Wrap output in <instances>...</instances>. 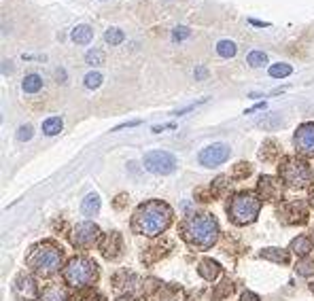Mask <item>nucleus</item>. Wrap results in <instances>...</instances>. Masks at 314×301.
I'll return each instance as SVG.
<instances>
[{
  "mask_svg": "<svg viewBox=\"0 0 314 301\" xmlns=\"http://www.w3.org/2000/svg\"><path fill=\"white\" fill-rule=\"evenodd\" d=\"M40 301H70L68 290L62 286H47L40 295Z\"/></svg>",
  "mask_w": 314,
  "mask_h": 301,
  "instance_id": "a211bd4d",
  "label": "nucleus"
},
{
  "mask_svg": "<svg viewBox=\"0 0 314 301\" xmlns=\"http://www.w3.org/2000/svg\"><path fill=\"white\" fill-rule=\"evenodd\" d=\"M198 272L200 276L208 280V282H212V280H217L219 274H221V265L217 261H212V259H202L200 265H198Z\"/></svg>",
  "mask_w": 314,
  "mask_h": 301,
  "instance_id": "2eb2a0df",
  "label": "nucleus"
},
{
  "mask_svg": "<svg viewBox=\"0 0 314 301\" xmlns=\"http://www.w3.org/2000/svg\"><path fill=\"white\" fill-rule=\"evenodd\" d=\"M136 126H140V121H138V119H136V121H128V123H121V126L113 128V132H119V130H123V128H136Z\"/></svg>",
  "mask_w": 314,
  "mask_h": 301,
  "instance_id": "58836bf2",
  "label": "nucleus"
},
{
  "mask_svg": "<svg viewBox=\"0 0 314 301\" xmlns=\"http://www.w3.org/2000/svg\"><path fill=\"white\" fill-rule=\"evenodd\" d=\"M310 290H312V293H314V284H310Z\"/></svg>",
  "mask_w": 314,
  "mask_h": 301,
  "instance_id": "de8ad7c7",
  "label": "nucleus"
},
{
  "mask_svg": "<svg viewBox=\"0 0 314 301\" xmlns=\"http://www.w3.org/2000/svg\"><path fill=\"white\" fill-rule=\"evenodd\" d=\"M310 204L314 206V187H312V191H310Z\"/></svg>",
  "mask_w": 314,
  "mask_h": 301,
  "instance_id": "49530a36",
  "label": "nucleus"
},
{
  "mask_svg": "<svg viewBox=\"0 0 314 301\" xmlns=\"http://www.w3.org/2000/svg\"><path fill=\"white\" fill-rule=\"evenodd\" d=\"M257 126H261L263 130H274V128L282 126V119H280L278 112H270V115H266V119H261Z\"/></svg>",
  "mask_w": 314,
  "mask_h": 301,
  "instance_id": "bb28decb",
  "label": "nucleus"
},
{
  "mask_svg": "<svg viewBox=\"0 0 314 301\" xmlns=\"http://www.w3.org/2000/svg\"><path fill=\"white\" fill-rule=\"evenodd\" d=\"M278 174L280 180L287 183V187H291V189H306L314 178L310 163L297 157V155H285L278 163Z\"/></svg>",
  "mask_w": 314,
  "mask_h": 301,
  "instance_id": "39448f33",
  "label": "nucleus"
},
{
  "mask_svg": "<svg viewBox=\"0 0 314 301\" xmlns=\"http://www.w3.org/2000/svg\"><path fill=\"white\" fill-rule=\"evenodd\" d=\"M293 72V68L289 64H274V66H270V77H274V79H285L289 77Z\"/></svg>",
  "mask_w": 314,
  "mask_h": 301,
  "instance_id": "c756f323",
  "label": "nucleus"
},
{
  "mask_svg": "<svg viewBox=\"0 0 314 301\" xmlns=\"http://www.w3.org/2000/svg\"><path fill=\"white\" fill-rule=\"evenodd\" d=\"M180 235L189 246L208 251L219 240V223L212 214H191L180 223Z\"/></svg>",
  "mask_w": 314,
  "mask_h": 301,
  "instance_id": "f03ea898",
  "label": "nucleus"
},
{
  "mask_svg": "<svg viewBox=\"0 0 314 301\" xmlns=\"http://www.w3.org/2000/svg\"><path fill=\"white\" fill-rule=\"evenodd\" d=\"M208 77V70L204 68V66H200V68H196V79L198 81H204Z\"/></svg>",
  "mask_w": 314,
  "mask_h": 301,
  "instance_id": "ea45409f",
  "label": "nucleus"
},
{
  "mask_svg": "<svg viewBox=\"0 0 314 301\" xmlns=\"http://www.w3.org/2000/svg\"><path fill=\"white\" fill-rule=\"evenodd\" d=\"M62 259H64L62 248L55 242L47 240V242L32 246V251L26 257V265L32 269L38 278H51L53 274L59 272V267H62Z\"/></svg>",
  "mask_w": 314,
  "mask_h": 301,
  "instance_id": "7ed1b4c3",
  "label": "nucleus"
},
{
  "mask_svg": "<svg viewBox=\"0 0 314 301\" xmlns=\"http://www.w3.org/2000/svg\"><path fill=\"white\" fill-rule=\"evenodd\" d=\"M117 301H134V297H130V295H128V297H119Z\"/></svg>",
  "mask_w": 314,
  "mask_h": 301,
  "instance_id": "a18cd8bd",
  "label": "nucleus"
},
{
  "mask_svg": "<svg viewBox=\"0 0 314 301\" xmlns=\"http://www.w3.org/2000/svg\"><path fill=\"white\" fill-rule=\"evenodd\" d=\"M248 174H250V165H248V163H244V161L236 163V168H234V178H246Z\"/></svg>",
  "mask_w": 314,
  "mask_h": 301,
  "instance_id": "72a5a7b5",
  "label": "nucleus"
},
{
  "mask_svg": "<svg viewBox=\"0 0 314 301\" xmlns=\"http://www.w3.org/2000/svg\"><path fill=\"white\" fill-rule=\"evenodd\" d=\"M64 128V121L59 117H49L43 121V134L45 136H55V134H59Z\"/></svg>",
  "mask_w": 314,
  "mask_h": 301,
  "instance_id": "4be33fe9",
  "label": "nucleus"
},
{
  "mask_svg": "<svg viewBox=\"0 0 314 301\" xmlns=\"http://www.w3.org/2000/svg\"><path fill=\"white\" fill-rule=\"evenodd\" d=\"M172 216H174V212H172V208L166 202L149 200L136 208L134 216H132V229L140 235L155 237L170 227Z\"/></svg>",
  "mask_w": 314,
  "mask_h": 301,
  "instance_id": "f257e3e1",
  "label": "nucleus"
},
{
  "mask_svg": "<svg viewBox=\"0 0 314 301\" xmlns=\"http://www.w3.org/2000/svg\"><path fill=\"white\" fill-rule=\"evenodd\" d=\"M172 128H174V123H166V126H155V128H153V132H155V134H159V132H164V130H172Z\"/></svg>",
  "mask_w": 314,
  "mask_h": 301,
  "instance_id": "a19ab883",
  "label": "nucleus"
},
{
  "mask_svg": "<svg viewBox=\"0 0 314 301\" xmlns=\"http://www.w3.org/2000/svg\"><path fill=\"white\" fill-rule=\"evenodd\" d=\"M143 163H145V168L149 172L161 174V176H164V174H172V172L176 170V157L172 153H168V151H149L145 155Z\"/></svg>",
  "mask_w": 314,
  "mask_h": 301,
  "instance_id": "6e6552de",
  "label": "nucleus"
},
{
  "mask_svg": "<svg viewBox=\"0 0 314 301\" xmlns=\"http://www.w3.org/2000/svg\"><path fill=\"white\" fill-rule=\"evenodd\" d=\"M121 251H123V242H121V235L117 231L104 233L102 237H100V253H102V257L108 259V261L119 259Z\"/></svg>",
  "mask_w": 314,
  "mask_h": 301,
  "instance_id": "4468645a",
  "label": "nucleus"
},
{
  "mask_svg": "<svg viewBox=\"0 0 314 301\" xmlns=\"http://www.w3.org/2000/svg\"><path fill=\"white\" fill-rule=\"evenodd\" d=\"M75 301H104V297L94 293V290H87V293H81L79 297H75Z\"/></svg>",
  "mask_w": 314,
  "mask_h": 301,
  "instance_id": "c9c22d12",
  "label": "nucleus"
},
{
  "mask_svg": "<svg viewBox=\"0 0 314 301\" xmlns=\"http://www.w3.org/2000/svg\"><path fill=\"white\" fill-rule=\"evenodd\" d=\"M32 126H22V128H19L17 130V140L19 142H26V140H30V138H32Z\"/></svg>",
  "mask_w": 314,
  "mask_h": 301,
  "instance_id": "f704fd0d",
  "label": "nucleus"
},
{
  "mask_svg": "<svg viewBox=\"0 0 314 301\" xmlns=\"http://www.w3.org/2000/svg\"><path fill=\"white\" fill-rule=\"evenodd\" d=\"M246 64L253 68H259L263 64H268V55L263 53V51H250L248 57H246Z\"/></svg>",
  "mask_w": 314,
  "mask_h": 301,
  "instance_id": "c85d7f7f",
  "label": "nucleus"
},
{
  "mask_svg": "<svg viewBox=\"0 0 314 301\" xmlns=\"http://www.w3.org/2000/svg\"><path fill=\"white\" fill-rule=\"evenodd\" d=\"M104 40L110 45V47H115V45H121L125 40V34H123V30H119V28H108L106 32H104Z\"/></svg>",
  "mask_w": 314,
  "mask_h": 301,
  "instance_id": "393cba45",
  "label": "nucleus"
},
{
  "mask_svg": "<svg viewBox=\"0 0 314 301\" xmlns=\"http://www.w3.org/2000/svg\"><path fill=\"white\" fill-rule=\"evenodd\" d=\"M236 51H238V47H236L234 40H227V38H225V40H219V43H217V53H219L221 57H225V59L234 57Z\"/></svg>",
  "mask_w": 314,
  "mask_h": 301,
  "instance_id": "5701e85b",
  "label": "nucleus"
},
{
  "mask_svg": "<svg viewBox=\"0 0 314 301\" xmlns=\"http://www.w3.org/2000/svg\"><path fill=\"white\" fill-rule=\"evenodd\" d=\"M55 77H57V81H59V83H66V81H64V79H66V72H64V68H57Z\"/></svg>",
  "mask_w": 314,
  "mask_h": 301,
  "instance_id": "c03bdc74",
  "label": "nucleus"
},
{
  "mask_svg": "<svg viewBox=\"0 0 314 301\" xmlns=\"http://www.w3.org/2000/svg\"><path fill=\"white\" fill-rule=\"evenodd\" d=\"M187 36H191V30L187 28V26H178V28H174L172 30V40H185Z\"/></svg>",
  "mask_w": 314,
  "mask_h": 301,
  "instance_id": "473e14b6",
  "label": "nucleus"
},
{
  "mask_svg": "<svg viewBox=\"0 0 314 301\" xmlns=\"http://www.w3.org/2000/svg\"><path fill=\"white\" fill-rule=\"evenodd\" d=\"M231 293H234V284H231L229 280H225V282H221L219 290L215 293V299H223V297H227V295H231Z\"/></svg>",
  "mask_w": 314,
  "mask_h": 301,
  "instance_id": "2f4dec72",
  "label": "nucleus"
},
{
  "mask_svg": "<svg viewBox=\"0 0 314 301\" xmlns=\"http://www.w3.org/2000/svg\"><path fill=\"white\" fill-rule=\"evenodd\" d=\"M229 155H231L229 144H225V142H215V144H210V147H206V149L200 151L198 161H200V165H204V168H217V165L225 163V161L229 159Z\"/></svg>",
  "mask_w": 314,
  "mask_h": 301,
  "instance_id": "1a4fd4ad",
  "label": "nucleus"
},
{
  "mask_svg": "<svg viewBox=\"0 0 314 301\" xmlns=\"http://www.w3.org/2000/svg\"><path fill=\"white\" fill-rule=\"evenodd\" d=\"M98 278H100V269L96 261L87 257H73L64 267V280L79 290L94 286L98 282Z\"/></svg>",
  "mask_w": 314,
  "mask_h": 301,
  "instance_id": "423d86ee",
  "label": "nucleus"
},
{
  "mask_svg": "<svg viewBox=\"0 0 314 301\" xmlns=\"http://www.w3.org/2000/svg\"><path fill=\"white\" fill-rule=\"evenodd\" d=\"M85 64L87 66H102L104 64V53L100 49H92V51H87V55H85Z\"/></svg>",
  "mask_w": 314,
  "mask_h": 301,
  "instance_id": "cd10ccee",
  "label": "nucleus"
},
{
  "mask_svg": "<svg viewBox=\"0 0 314 301\" xmlns=\"http://www.w3.org/2000/svg\"><path fill=\"white\" fill-rule=\"evenodd\" d=\"M295 272L299 274V276H312L314 274V259L312 257H303L301 261H297V265H295Z\"/></svg>",
  "mask_w": 314,
  "mask_h": 301,
  "instance_id": "a878e982",
  "label": "nucleus"
},
{
  "mask_svg": "<svg viewBox=\"0 0 314 301\" xmlns=\"http://www.w3.org/2000/svg\"><path fill=\"white\" fill-rule=\"evenodd\" d=\"M22 87L26 93H36V91H40V87H43V79L38 75H28L22 83Z\"/></svg>",
  "mask_w": 314,
  "mask_h": 301,
  "instance_id": "b1692460",
  "label": "nucleus"
},
{
  "mask_svg": "<svg viewBox=\"0 0 314 301\" xmlns=\"http://www.w3.org/2000/svg\"><path fill=\"white\" fill-rule=\"evenodd\" d=\"M240 301H261V299H259V295L250 293V290H244V293H242V297H240Z\"/></svg>",
  "mask_w": 314,
  "mask_h": 301,
  "instance_id": "4c0bfd02",
  "label": "nucleus"
},
{
  "mask_svg": "<svg viewBox=\"0 0 314 301\" xmlns=\"http://www.w3.org/2000/svg\"><path fill=\"white\" fill-rule=\"evenodd\" d=\"M261 257L268 259V261H272V263H282V265L289 263V253L282 251V248H263Z\"/></svg>",
  "mask_w": 314,
  "mask_h": 301,
  "instance_id": "aec40b11",
  "label": "nucleus"
},
{
  "mask_svg": "<svg viewBox=\"0 0 314 301\" xmlns=\"http://www.w3.org/2000/svg\"><path fill=\"white\" fill-rule=\"evenodd\" d=\"M206 100H208V98H202L200 102H196V104H189V106H185V108H180V110H176V112H174V115H176V117H180V115H185V112H189V110H194L196 106H200V104H204V102H206Z\"/></svg>",
  "mask_w": 314,
  "mask_h": 301,
  "instance_id": "e433bc0d",
  "label": "nucleus"
},
{
  "mask_svg": "<svg viewBox=\"0 0 314 301\" xmlns=\"http://www.w3.org/2000/svg\"><path fill=\"white\" fill-rule=\"evenodd\" d=\"M289 251L293 253V255H297V257H308L310 255V251H312V242L308 240L306 235H299V237H295V240L291 242V248Z\"/></svg>",
  "mask_w": 314,
  "mask_h": 301,
  "instance_id": "f3484780",
  "label": "nucleus"
},
{
  "mask_svg": "<svg viewBox=\"0 0 314 301\" xmlns=\"http://www.w3.org/2000/svg\"><path fill=\"white\" fill-rule=\"evenodd\" d=\"M100 85H102V75H100V72H89V75L85 77V87L87 89H98Z\"/></svg>",
  "mask_w": 314,
  "mask_h": 301,
  "instance_id": "7c9ffc66",
  "label": "nucleus"
},
{
  "mask_svg": "<svg viewBox=\"0 0 314 301\" xmlns=\"http://www.w3.org/2000/svg\"><path fill=\"white\" fill-rule=\"evenodd\" d=\"M263 108H266V102H259V104H255L253 108H248V110L244 112V115H250V112H255V110H263Z\"/></svg>",
  "mask_w": 314,
  "mask_h": 301,
  "instance_id": "79ce46f5",
  "label": "nucleus"
},
{
  "mask_svg": "<svg viewBox=\"0 0 314 301\" xmlns=\"http://www.w3.org/2000/svg\"><path fill=\"white\" fill-rule=\"evenodd\" d=\"M100 237V229L96 223H79L75 229H73V244L77 248H89L96 240Z\"/></svg>",
  "mask_w": 314,
  "mask_h": 301,
  "instance_id": "9b49d317",
  "label": "nucleus"
},
{
  "mask_svg": "<svg viewBox=\"0 0 314 301\" xmlns=\"http://www.w3.org/2000/svg\"><path fill=\"white\" fill-rule=\"evenodd\" d=\"M70 38H73L77 45H87L89 40L94 38V30L89 28L87 24H81V26L73 28V32H70Z\"/></svg>",
  "mask_w": 314,
  "mask_h": 301,
  "instance_id": "dca6fc26",
  "label": "nucleus"
},
{
  "mask_svg": "<svg viewBox=\"0 0 314 301\" xmlns=\"http://www.w3.org/2000/svg\"><path fill=\"white\" fill-rule=\"evenodd\" d=\"M81 212H83L85 216H96L100 212V197H98V193L85 195L83 204H81Z\"/></svg>",
  "mask_w": 314,
  "mask_h": 301,
  "instance_id": "6ab92c4d",
  "label": "nucleus"
},
{
  "mask_svg": "<svg viewBox=\"0 0 314 301\" xmlns=\"http://www.w3.org/2000/svg\"><path fill=\"white\" fill-rule=\"evenodd\" d=\"M259 157L263 161H274L278 157V142L274 138H268L266 142L261 144V151H259Z\"/></svg>",
  "mask_w": 314,
  "mask_h": 301,
  "instance_id": "412c9836",
  "label": "nucleus"
},
{
  "mask_svg": "<svg viewBox=\"0 0 314 301\" xmlns=\"http://www.w3.org/2000/svg\"><path fill=\"white\" fill-rule=\"evenodd\" d=\"M276 216L285 225H303L308 221V208L303 200H289L282 202L280 208L276 210Z\"/></svg>",
  "mask_w": 314,
  "mask_h": 301,
  "instance_id": "0eeeda50",
  "label": "nucleus"
},
{
  "mask_svg": "<svg viewBox=\"0 0 314 301\" xmlns=\"http://www.w3.org/2000/svg\"><path fill=\"white\" fill-rule=\"evenodd\" d=\"M13 290L15 295L22 299V301H34L38 299V286H36V280L28 274H19L13 282Z\"/></svg>",
  "mask_w": 314,
  "mask_h": 301,
  "instance_id": "ddd939ff",
  "label": "nucleus"
},
{
  "mask_svg": "<svg viewBox=\"0 0 314 301\" xmlns=\"http://www.w3.org/2000/svg\"><path fill=\"white\" fill-rule=\"evenodd\" d=\"M293 144L301 157H314V121L301 123L293 136Z\"/></svg>",
  "mask_w": 314,
  "mask_h": 301,
  "instance_id": "9d476101",
  "label": "nucleus"
},
{
  "mask_svg": "<svg viewBox=\"0 0 314 301\" xmlns=\"http://www.w3.org/2000/svg\"><path fill=\"white\" fill-rule=\"evenodd\" d=\"M261 210V197L250 193V191H240L229 200L227 206V214H229V221L238 225V227H244L257 221Z\"/></svg>",
  "mask_w": 314,
  "mask_h": 301,
  "instance_id": "20e7f679",
  "label": "nucleus"
},
{
  "mask_svg": "<svg viewBox=\"0 0 314 301\" xmlns=\"http://www.w3.org/2000/svg\"><path fill=\"white\" fill-rule=\"evenodd\" d=\"M257 193H259L261 200H266V202L282 200V183H280V178H274V176H259Z\"/></svg>",
  "mask_w": 314,
  "mask_h": 301,
  "instance_id": "f8f14e48",
  "label": "nucleus"
},
{
  "mask_svg": "<svg viewBox=\"0 0 314 301\" xmlns=\"http://www.w3.org/2000/svg\"><path fill=\"white\" fill-rule=\"evenodd\" d=\"M248 24L250 26H257V28H268L270 26L268 22H259V19H248Z\"/></svg>",
  "mask_w": 314,
  "mask_h": 301,
  "instance_id": "37998d69",
  "label": "nucleus"
}]
</instances>
